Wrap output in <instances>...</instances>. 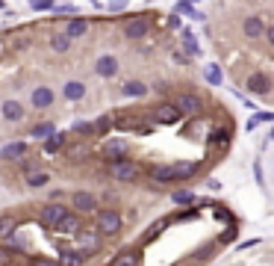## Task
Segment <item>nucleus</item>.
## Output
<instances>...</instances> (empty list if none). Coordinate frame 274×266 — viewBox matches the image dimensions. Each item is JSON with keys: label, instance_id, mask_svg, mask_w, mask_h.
I'll return each instance as SVG.
<instances>
[{"label": "nucleus", "instance_id": "nucleus-1", "mask_svg": "<svg viewBox=\"0 0 274 266\" xmlns=\"http://www.w3.org/2000/svg\"><path fill=\"white\" fill-rule=\"evenodd\" d=\"M195 172V163H168V166H156L154 169V181L156 183H171V181H183Z\"/></svg>", "mask_w": 274, "mask_h": 266}, {"label": "nucleus", "instance_id": "nucleus-2", "mask_svg": "<svg viewBox=\"0 0 274 266\" xmlns=\"http://www.w3.org/2000/svg\"><path fill=\"white\" fill-rule=\"evenodd\" d=\"M97 231H100V234H118L121 216L115 210H100V213H97Z\"/></svg>", "mask_w": 274, "mask_h": 266}, {"label": "nucleus", "instance_id": "nucleus-3", "mask_svg": "<svg viewBox=\"0 0 274 266\" xmlns=\"http://www.w3.org/2000/svg\"><path fill=\"white\" fill-rule=\"evenodd\" d=\"M109 175L115 178V181H133L136 175H139V169L133 166V163H127V160H112V166H109Z\"/></svg>", "mask_w": 274, "mask_h": 266}, {"label": "nucleus", "instance_id": "nucleus-4", "mask_svg": "<svg viewBox=\"0 0 274 266\" xmlns=\"http://www.w3.org/2000/svg\"><path fill=\"white\" fill-rule=\"evenodd\" d=\"M65 213H68V210H65L62 204H45V207H41V213H38V219H41V225H45V228H56V225H59V219L65 216Z\"/></svg>", "mask_w": 274, "mask_h": 266}, {"label": "nucleus", "instance_id": "nucleus-5", "mask_svg": "<svg viewBox=\"0 0 274 266\" xmlns=\"http://www.w3.org/2000/svg\"><path fill=\"white\" fill-rule=\"evenodd\" d=\"M174 107L180 109V116H198V112L203 109V101L198 95H180Z\"/></svg>", "mask_w": 274, "mask_h": 266}, {"label": "nucleus", "instance_id": "nucleus-6", "mask_svg": "<svg viewBox=\"0 0 274 266\" xmlns=\"http://www.w3.org/2000/svg\"><path fill=\"white\" fill-rule=\"evenodd\" d=\"M248 89L254 92V95H268V92H271V80H268V74H262V71L250 74V77H248Z\"/></svg>", "mask_w": 274, "mask_h": 266}, {"label": "nucleus", "instance_id": "nucleus-7", "mask_svg": "<svg viewBox=\"0 0 274 266\" xmlns=\"http://www.w3.org/2000/svg\"><path fill=\"white\" fill-rule=\"evenodd\" d=\"M71 201H74V210H77V213H92L97 207V198L92 193H74Z\"/></svg>", "mask_w": 274, "mask_h": 266}, {"label": "nucleus", "instance_id": "nucleus-8", "mask_svg": "<svg viewBox=\"0 0 274 266\" xmlns=\"http://www.w3.org/2000/svg\"><path fill=\"white\" fill-rule=\"evenodd\" d=\"M147 33H151V21L147 18H136V21L127 24V39H144Z\"/></svg>", "mask_w": 274, "mask_h": 266}, {"label": "nucleus", "instance_id": "nucleus-9", "mask_svg": "<svg viewBox=\"0 0 274 266\" xmlns=\"http://www.w3.org/2000/svg\"><path fill=\"white\" fill-rule=\"evenodd\" d=\"M103 154H107L109 160H121V157H127V142H124V139H109L107 148H103Z\"/></svg>", "mask_w": 274, "mask_h": 266}, {"label": "nucleus", "instance_id": "nucleus-10", "mask_svg": "<svg viewBox=\"0 0 274 266\" xmlns=\"http://www.w3.org/2000/svg\"><path fill=\"white\" fill-rule=\"evenodd\" d=\"M154 119L159 121V124H174V121L180 119V109L171 107V104H165V107H159V109L154 112Z\"/></svg>", "mask_w": 274, "mask_h": 266}, {"label": "nucleus", "instance_id": "nucleus-11", "mask_svg": "<svg viewBox=\"0 0 274 266\" xmlns=\"http://www.w3.org/2000/svg\"><path fill=\"white\" fill-rule=\"evenodd\" d=\"M97 74L100 77H115L118 74V60L115 56H100L97 60Z\"/></svg>", "mask_w": 274, "mask_h": 266}, {"label": "nucleus", "instance_id": "nucleus-12", "mask_svg": "<svg viewBox=\"0 0 274 266\" xmlns=\"http://www.w3.org/2000/svg\"><path fill=\"white\" fill-rule=\"evenodd\" d=\"M56 228L62 231V234H77V231L83 228V222H80V216H71V213H65V216L59 219V225Z\"/></svg>", "mask_w": 274, "mask_h": 266}, {"label": "nucleus", "instance_id": "nucleus-13", "mask_svg": "<svg viewBox=\"0 0 274 266\" xmlns=\"http://www.w3.org/2000/svg\"><path fill=\"white\" fill-rule=\"evenodd\" d=\"M3 119L6 121H21L24 119V107H21L18 101H6V104H3Z\"/></svg>", "mask_w": 274, "mask_h": 266}, {"label": "nucleus", "instance_id": "nucleus-14", "mask_svg": "<svg viewBox=\"0 0 274 266\" xmlns=\"http://www.w3.org/2000/svg\"><path fill=\"white\" fill-rule=\"evenodd\" d=\"M62 95L68 98V101H80V98H86V83H80V80H71V83H65Z\"/></svg>", "mask_w": 274, "mask_h": 266}, {"label": "nucleus", "instance_id": "nucleus-15", "mask_svg": "<svg viewBox=\"0 0 274 266\" xmlns=\"http://www.w3.org/2000/svg\"><path fill=\"white\" fill-rule=\"evenodd\" d=\"M50 104H53V92H50L48 86H41V89L33 92V107L45 109V107H50Z\"/></svg>", "mask_w": 274, "mask_h": 266}, {"label": "nucleus", "instance_id": "nucleus-16", "mask_svg": "<svg viewBox=\"0 0 274 266\" xmlns=\"http://www.w3.org/2000/svg\"><path fill=\"white\" fill-rule=\"evenodd\" d=\"M27 154V145L24 142H9V145H3V151H0V157L3 160H18Z\"/></svg>", "mask_w": 274, "mask_h": 266}, {"label": "nucleus", "instance_id": "nucleus-17", "mask_svg": "<svg viewBox=\"0 0 274 266\" xmlns=\"http://www.w3.org/2000/svg\"><path fill=\"white\" fill-rule=\"evenodd\" d=\"M242 30H245V36H248V39H260V36H262V30H265V27H262V21H260V18H257V15H250L248 21L242 24Z\"/></svg>", "mask_w": 274, "mask_h": 266}, {"label": "nucleus", "instance_id": "nucleus-18", "mask_svg": "<svg viewBox=\"0 0 274 266\" xmlns=\"http://www.w3.org/2000/svg\"><path fill=\"white\" fill-rule=\"evenodd\" d=\"M45 139H48V142H45V151H48V154H56V151H59L62 145H65V136H62V133H48V136H45Z\"/></svg>", "mask_w": 274, "mask_h": 266}, {"label": "nucleus", "instance_id": "nucleus-19", "mask_svg": "<svg viewBox=\"0 0 274 266\" xmlns=\"http://www.w3.org/2000/svg\"><path fill=\"white\" fill-rule=\"evenodd\" d=\"M86 30H89V24H86V21H80V18H77V21H68V27H65V36H68V39L86 36Z\"/></svg>", "mask_w": 274, "mask_h": 266}, {"label": "nucleus", "instance_id": "nucleus-20", "mask_svg": "<svg viewBox=\"0 0 274 266\" xmlns=\"http://www.w3.org/2000/svg\"><path fill=\"white\" fill-rule=\"evenodd\" d=\"M147 92V86L139 83V80H130V83H124V95L127 98H142Z\"/></svg>", "mask_w": 274, "mask_h": 266}, {"label": "nucleus", "instance_id": "nucleus-21", "mask_svg": "<svg viewBox=\"0 0 274 266\" xmlns=\"http://www.w3.org/2000/svg\"><path fill=\"white\" fill-rule=\"evenodd\" d=\"M48 181H50V175H48V172H30V175H27V183H30L33 189H38V186H45Z\"/></svg>", "mask_w": 274, "mask_h": 266}, {"label": "nucleus", "instance_id": "nucleus-22", "mask_svg": "<svg viewBox=\"0 0 274 266\" xmlns=\"http://www.w3.org/2000/svg\"><path fill=\"white\" fill-rule=\"evenodd\" d=\"M59 260H62V263H83L86 254L74 252V249H62V252H59Z\"/></svg>", "mask_w": 274, "mask_h": 266}, {"label": "nucleus", "instance_id": "nucleus-23", "mask_svg": "<svg viewBox=\"0 0 274 266\" xmlns=\"http://www.w3.org/2000/svg\"><path fill=\"white\" fill-rule=\"evenodd\" d=\"M12 234H15V219L0 216V240H3V237H12Z\"/></svg>", "mask_w": 274, "mask_h": 266}, {"label": "nucleus", "instance_id": "nucleus-24", "mask_svg": "<svg viewBox=\"0 0 274 266\" xmlns=\"http://www.w3.org/2000/svg\"><path fill=\"white\" fill-rule=\"evenodd\" d=\"M68 45H71V39L65 36V33H59V36L50 39V48H53V50H68Z\"/></svg>", "mask_w": 274, "mask_h": 266}, {"label": "nucleus", "instance_id": "nucleus-25", "mask_svg": "<svg viewBox=\"0 0 274 266\" xmlns=\"http://www.w3.org/2000/svg\"><path fill=\"white\" fill-rule=\"evenodd\" d=\"M48 133H53V124H50V121H41V124L33 127V136H36V139H45Z\"/></svg>", "mask_w": 274, "mask_h": 266}, {"label": "nucleus", "instance_id": "nucleus-26", "mask_svg": "<svg viewBox=\"0 0 274 266\" xmlns=\"http://www.w3.org/2000/svg\"><path fill=\"white\" fill-rule=\"evenodd\" d=\"M77 234H80V231H77ZM80 242H83V249L95 252V249H97V242H100V240H97L95 234H80Z\"/></svg>", "mask_w": 274, "mask_h": 266}, {"label": "nucleus", "instance_id": "nucleus-27", "mask_svg": "<svg viewBox=\"0 0 274 266\" xmlns=\"http://www.w3.org/2000/svg\"><path fill=\"white\" fill-rule=\"evenodd\" d=\"M139 260H142V254H139V252H133V254H118V257H115V263H139Z\"/></svg>", "mask_w": 274, "mask_h": 266}, {"label": "nucleus", "instance_id": "nucleus-28", "mask_svg": "<svg viewBox=\"0 0 274 266\" xmlns=\"http://www.w3.org/2000/svg\"><path fill=\"white\" fill-rule=\"evenodd\" d=\"M206 77H209V83H221V71H218V68H215V65H209V71H206Z\"/></svg>", "mask_w": 274, "mask_h": 266}, {"label": "nucleus", "instance_id": "nucleus-29", "mask_svg": "<svg viewBox=\"0 0 274 266\" xmlns=\"http://www.w3.org/2000/svg\"><path fill=\"white\" fill-rule=\"evenodd\" d=\"M174 201H177V204H189V201H192V193L180 189V193H174Z\"/></svg>", "mask_w": 274, "mask_h": 266}, {"label": "nucleus", "instance_id": "nucleus-30", "mask_svg": "<svg viewBox=\"0 0 274 266\" xmlns=\"http://www.w3.org/2000/svg\"><path fill=\"white\" fill-rule=\"evenodd\" d=\"M186 50H189V53H198V42H195V36H189V33H186Z\"/></svg>", "mask_w": 274, "mask_h": 266}, {"label": "nucleus", "instance_id": "nucleus-31", "mask_svg": "<svg viewBox=\"0 0 274 266\" xmlns=\"http://www.w3.org/2000/svg\"><path fill=\"white\" fill-rule=\"evenodd\" d=\"M53 0H33V9H50Z\"/></svg>", "mask_w": 274, "mask_h": 266}, {"label": "nucleus", "instance_id": "nucleus-32", "mask_svg": "<svg viewBox=\"0 0 274 266\" xmlns=\"http://www.w3.org/2000/svg\"><path fill=\"white\" fill-rule=\"evenodd\" d=\"M109 127V119H100V121H95V127H92V130H97V133H103Z\"/></svg>", "mask_w": 274, "mask_h": 266}, {"label": "nucleus", "instance_id": "nucleus-33", "mask_svg": "<svg viewBox=\"0 0 274 266\" xmlns=\"http://www.w3.org/2000/svg\"><path fill=\"white\" fill-rule=\"evenodd\" d=\"M12 260V254H9V249H0V263H9Z\"/></svg>", "mask_w": 274, "mask_h": 266}]
</instances>
